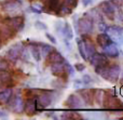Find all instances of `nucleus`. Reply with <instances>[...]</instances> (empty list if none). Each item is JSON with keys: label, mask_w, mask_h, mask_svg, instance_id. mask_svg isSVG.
<instances>
[{"label": "nucleus", "mask_w": 123, "mask_h": 120, "mask_svg": "<svg viewBox=\"0 0 123 120\" xmlns=\"http://www.w3.org/2000/svg\"><path fill=\"white\" fill-rule=\"evenodd\" d=\"M14 34H15V32L11 27H9L6 24L3 23L0 25V38L1 39H4V40L11 39L14 36Z\"/></svg>", "instance_id": "14"}, {"label": "nucleus", "mask_w": 123, "mask_h": 120, "mask_svg": "<svg viewBox=\"0 0 123 120\" xmlns=\"http://www.w3.org/2000/svg\"><path fill=\"white\" fill-rule=\"evenodd\" d=\"M74 68H76L77 71H83L85 69V65L82 64V63H77V64H74Z\"/></svg>", "instance_id": "41"}, {"label": "nucleus", "mask_w": 123, "mask_h": 120, "mask_svg": "<svg viewBox=\"0 0 123 120\" xmlns=\"http://www.w3.org/2000/svg\"><path fill=\"white\" fill-rule=\"evenodd\" d=\"M120 76H121V80L123 81V73H121V74H120Z\"/></svg>", "instance_id": "48"}, {"label": "nucleus", "mask_w": 123, "mask_h": 120, "mask_svg": "<svg viewBox=\"0 0 123 120\" xmlns=\"http://www.w3.org/2000/svg\"><path fill=\"white\" fill-rule=\"evenodd\" d=\"M47 58L50 64H53V63H62L64 61L63 55H62L58 51H55V50H53V51L47 56Z\"/></svg>", "instance_id": "24"}, {"label": "nucleus", "mask_w": 123, "mask_h": 120, "mask_svg": "<svg viewBox=\"0 0 123 120\" xmlns=\"http://www.w3.org/2000/svg\"><path fill=\"white\" fill-rule=\"evenodd\" d=\"M45 37H47V38L49 39V40L51 41L53 44H56V43H57V41H56V39L54 38L53 35H51V34H49V32H47V34H45Z\"/></svg>", "instance_id": "43"}, {"label": "nucleus", "mask_w": 123, "mask_h": 120, "mask_svg": "<svg viewBox=\"0 0 123 120\" xmlns=\"http://www.w3.org/2000/svg\"><path fill=\"white\" fill-rule=\"evenodd\" d=\"M100 12L103 14H105L109 19L113 21L116 19V8L113 6V3L111 1H103L100 2V4L98 6Z\"/></svg>", "instance_id": "6"}, {"label": "nucleus", "mask_w": 123, "mask_h": 120, "mask_svg": "<svg viewBox=\"0 0 123 120\" xmlns=\"http://www.w3.org/2000/svg\"><path fill=\"white\" fill-rule=\"evenodd\" d=\"M4 24L11 27L14 32H21L23 30L24 28V25H25V21L22 16H18V15H15V16H11L9 19H4L3 22Z\"/></svg>", "instance_id": "3"}, {"label": "nucleus", "mask_w": 123, "mask_h": 120, "mask_svg": "<svg viewBox=\"0 0 123 120\" xmlns=\"http://www.w3.org/2000/svg\"><path fill=\"white\" fill-rule=\"evenodd\" d=\"M6 104L10 107V109L13 110L14 113H16V114H21L22 112H24V105H25V103H24L23 99H22V96L19 94H16L15 96L12 95Z\"/></svg>", "instance_id": "2"}, {"label": "nucleus", "mask_w": 123, "mask_h": 120, "mask_svg": "<svg viewBox=\"0 0 123 120\" xmlns=\"http://www.w3.org/2000/svg\"><path fill=\"white\" fill-rule=\"evenodd\" d=\"M8 118H9L8 113L3 109H0V119H8Z\"/></svg>", "instance_id": "44"}, {"label": "nucleus", "mask_w": 123, "mask_h": 120, "mask_svg": "<svg viewBox=\"0 0 123 120\" xmlns=\"http://www.w3.org/2000/svg\"><path fill=\"white\" fill-rule=\"evenodd\" d=\"M39 49H40L41 57L47 58V56L53 51L54 48L52 47L51 44H44V43H41V47H39Z\"/></svg>", "instance_id": "28"}, {"label": "nucleus", "mask_w": 123, "mask_h": 120, "mask_svg": "<svg viewBox=\"0 0 123 120\" xmlns=\"http://www.w3.org/2000/svg\"><path fill=\"white\" fill-rule=\"evenodd\" d=\"M63 82L61 81V80H54L53 82H52V87L53 88H56V89H62L63 88Z\"/></svg>", "instance_id": "40"}, {"label": "nucleus", "mask_w": 123, "mask_h": 120, "mask_svg": "<svg viewBox=\"0 0 123 120\" xmlns=\"http://www.w3.org/2000/svg\"><path fill=\"white\" fill-rule=\"evenodd\" d=\"M78 29L79 32H82L84 35L92 34L94 29V22L89 17L83 16L78 21Z\"/></svg>", "instance_id": "4"}, {"label": "nucleus", "mask_w": 123, "mask_h": 120, "mask_svg": "<svg viewBox=\"0 0 123 120\" xmlns=\"http://www.w3.org/2000/svg\"><path fill=\"white\" fill-rule=\"evenodd\" d=\"M78 94L85 105H91L92 104V97H93V95H92V92L90 90L81 88L78 90Z\"/></svg>", "instance_id": "16"}, {"label": "nucleus", "mask_w": 123, "mask_h": 120, "mask_svg": "<svg viewBox=\"0 0 123 120\" xmlns=\"http://www.w3.org/2000/svg\"><path fill=\"white\" fill-rule=\"evenodd\" d=\"M61 6L62 4H61L60 0H48V6H49V9L51 11H53V12L57 13Z\"/></svg>", "instance_id": "30"}, {"label": "nucleus", "mask_w": 123, "mask_h": 120, "mask_svg": "<svg viewBox=\"0 0 123 120\" xmlns=\"http://www.w3.org/2000/svg\"><path fill=\"white\" fill-rule=\"evenodd\" d=\"M84 41V48H85V53L87 55V58L92 56L94 53H96V48L90 40H83Z\"/></svg>", "instance_id": "27"}, {"label": "nucleus", "mask_w": 123, "mask_h": 120, "mask_svg": "<svg viewBox=\"0 0 123 120\" xmlns=\"http://www.w3.org/2000/svg\"><path fill=\"white\" fill-rule=\"evenodd\" d=\"M84 16L91 19L93 22H103V16H102V12H100L99 8H93L90 11H87L84 14Z\"/></svg>", "instance_id": "15"}, {"label": "nucleus", "mask_w": 123, "mask_h": 120, "mask_svg": "<svg viewBox=\"0 0 123 120\" xmlns=\"http://www.w3.org/2000/svg\"><path fill=\"white\" fill-rule=\"evenodd\" d=\"M22 6V2L17 1V0H6L4 3H2V8L4 11H6L8 13H12L15 11L19 10Z\"/></svg>", "instance_id": "11"}, {"label": "nucleus", "mask_w": 123, "mask_h": 120, "mask_svg": "<svg viewBox=\"0 0 123 120\" xmlns=\"http://www.w3.org/2000/svg\"><path fill=\"white\" fill-rule=\"evenodd\" d=\"M104 97H105V91L103 90H95L93 93V99L95 101V103L98 106H103L104 103Z\"/></svg>", "instance_id": "26"}, {"label": "nucleus", "mask_w": 123, "mask_h": 120, "mask_svg": "<svg viewBox=\"0 0 123 120\" xmlns=\"http://www.w3.org/2000/svg\"><path fill=\"white\" fill-rule=\"evenodd\" d=\"M104 54L107 56H110V57H116V56L119 55L118 47L113 42L109 43L108 45H106V47L104 48Z\"/></svg>", "instance_id": "18"}, {"label": "nucleus", "mask_w": 123, "mask_h": 120, "mask_svg": "<svg viewBox=\"0 0 123 120\" xmlns=\"http://www.w3.org/2000/svg\"><path fill=\"white\" fill-rule=\"evenodd\" d=\"M82 87H83V83L80 79H76L74 81V88L76 89V90H79V89H81Z\"/></svg>", "instance_id": "39"}, {"label": "nucleus", "mask_w": 123, "mask_h": 120, "mask_svg": "<svg viewBox=\"0 0 123 120\" xmlns=\"http://www.w3.org/2000/svg\"><path fill=\"white\" fill-rule=\"evenodd\" d=\"M24 45L22 42H16L13 44L8 51L6 52V57L8 58L10 62H16L21 56V52L23 50Z\"/></svg>", "instance_id": "5"}, {"label": "nucleus", "mask_w": 123, "mask_h": 120, "mask_svg": "<svg viewBox=\"0 0 123 120\" xmlns=\"http://www.w3.org/2000/svg\"><path fill=\"white\" fill-rule=\"evenodd\" d=\"M66 106L70 107L71 109H79V108H82L83 102L80 99V96L77 94H70L67 97V101L65 102Z\"/></svg>", "instance_id": "8"}, {"label": "nucleus", "mask_w": 123, "mask_h": 120, "mask_svg": "<svg viewBox=\"0 0 123 120\" xmlns=\"http://www.w3.org/2000/svg\"><path fill=\"white\" fill-rule=\"evenodd\" d=\"M90 63L92 66H106L108 60H107L105 54H100V53H94L92 56L89 57Z\"/></svg>", "instance_id": "9"}, {"label": "nucleus", "mask_w": 123, "mask_h": 120, "mask_svg": "<svg viewBox=\"0 0 123 120\" xmlns=\"http://www.w3.org/2000/svg\"><path fill=\"white\" fill-rule=\"evenodd\" d=\"M64 3H65V6H69V8L74 9L78 6V0H64Z\"/></svg>", "instance_id": "34"}, {"label": "nucleus", "mask_w": 123, "mask_h": 120, "mask_svg": "<svg viewBox=\"0 0 123 120\" xmlns=\"http://www.w3.org/2000/svg\"><path fill=\"white\" fill-rule=\"evenodd\" d=\"M107 34L109 36H115V37H121L123 36V28L120 26H110L107 28Z\"/></svg>", "instance_id": "25"}, {"label": "nucleus", "mask_w": 123, "mask_h": 120, "mask_svg": "<svg viewBox=\"0 0 123 120\" xmlns=\"http://www.w3.org/2000/svg\"><path fill=\"white\" fill-rule=\"evenodd\" d=\"M8 69H9L8 61L0 57V70H8Z\"/></svg>", "instance_id": "35"}, {"label": "nucleus", "mask_w": 123, "mask_h": 120, "mask_svg": "<svg viewBox=\"0 0 123 120\" xmlns=\"http://www.w3.org/2000/svg\"><path fill=\"white\" fill-rule=\"evenodd\" d=\"M93 2V0H82V4L83 6H89L90 4Z\"/></svg>", "instance_id": "45"}, {"label": "nucleus", "mask_w": 123, "mask_h": 120, "mask_svg": "<svg viewBox=\"0 0 123 120\" xmlns=\"http://www.w3.org/2000/svg\"><path fill=\"white\" fill-rule=\"evenodd\" d=\"M61 34H62V36L65 39H67V40H71V39L74 38V32H72V28L69 23L66 22L65 24H63V27H62V29H61Z\"/></svg>", "instance_id": "22"}, {"label": "nucleus", "mask_w": 123, "mask_h": 120, "mask_svg": "<svg viewBox=\"0 0 123 120\" xmlns=\"http://www.w3.org/2000/svg\"><path fill=\"white\" fill-rule=\"evenodd\" d=\"M63 65H64V69H65V73L67 74L68 76H74V66H71V65L69 64V63L67 62V61L64 58L63 61Z\"/></svg>", "instance_id": "31"}, {"label": "nucleus", "mask_w": 123, "mask_h": 120, "mask_svg": "<svg viewBox=\"0 0 123 120\" xmlns=\"http://www.w3.org/2000/svg\"><path fill=\"white\" fill-rule=\"evenodd\" d=\"M53 95L54 92L52 91H44V92L40 93L38 96L36 97V106H37V110H42L43 108L49 107L53 102Z\"/></svg>", "instance_id": "1"}, {"label": "nucleus", "mask_w": 123, "mask_h": 120, "mask_svg": "<svg viewBox=\"0 0 123 120\" xmlns=\"http://www.w3.org/2000/svg\"><path fill=\"white\" fill-rule=\"evenodd\" d=\"M28 10H29V11H32V12L36 13V14H40V13H42V10H40L39 8H37V6H29V8H28Z\"/></svg>", "instance_id": "42"}, {"label": "nucleus", "mask_w": 123, "mask_h": 120, "mask_svg": "<svg viewBox=\"0 0 123 120\" xmlns=\"http://www.w3.org/2000/svg\"><path fill=\"white\" fill-rule=\"evenodd\" d=\"M21 58H23L24 61H28L29 60V51H28L27 49H26L25 47L23 48V50H22L21 52V56H19Z\"/></svg>", "instance_id": "36"}, {"label": "nucleus", "mask_w": 123, "mask_h": 120, "mask_svg": "<svg viewBox=\"0 0 123 120\" xmlns=\"http://www.w3.org/2000/svg\"><path fill=\"white\" fill-rule=\"evenodd\" d=\"M121 68L119 65H112L111 67H108V81L117 82L120 78Z\"/></svg>", "instance_id": "12"}, {"label": "nucleus", "mask_w": 123, "mask_h": 120, "mask_svg": "<svg viewBox=\"0 0 123 120\" xmlns=\"http://www.w3.org/2000/svg\"><path fill=\"white\" fill-rule=\"evenodd\" d=\"M35 28L38 30H43V32H45V30H48V26L47 24H44L43 22L41 21H37L35 22Z\"/></svg>", "instance_id": "33"}, {"label": "nucleus", "mask_w": 123, "mask_h": 120, "mask_svg": "<svg viewBox=\"0 0 123 120\" xmlns=\"http://www.w3.org/2000/svg\"><path fill=\"white\" fill-rule=\"evenodd\" d=\"M97 27H98V30H99V32H106L107 28H108V25H107V24L105 23L104 21H103V22H98Z\"/></svg>", "instance_id": "38"}, {"label": "nucleus", "mask_w": 123, "mask_h": 120, "mask_svg": "<svg viewBox=\"0 0 123 120\" xmlns=\"http://www.w3.org/2000/svg\"><path fill=\"white\" fill-rule=\"evenodd\" d=\"M50 69H51V73L53 74V75L57 76V77H63V76L66 74L65 69H64L63 62L62 63H53V64H51Z\"/></svg>", "instance_id": "19"}, {"label": "nucleus", "mask_w": 123, "mask_h": 120, "mask_svg": "<svg viewBox=\"0 0 123 120\" xmlns=\"http://www.w3.org/2000/svg\"><path fill=\"white\" fill-rule=\"evenodd\" d=\"M1 47H2V40H1V38H0V49H1Z\"/></svg>", "instance_id": "47"}, {"label": "nucleus", "mask_w": 123, "mask_h": 120, "mask_svg": "<svg viewBox=\"0 0 123 120\" xmlns=\"http://www.w3.org/2000/svg\"><path fill=\"white\" fill-rule=\"evenodd\" d=\"M54 115H55V112H54V110H50V112H48L47 114H45V116L49 117V118H51V117L54 116Z\"/></svg>", "instance_id": "46"}, {"label": "nucleus", "mask_w": 123, "mask_h": 120, "mask_svg": "<svg viewBox=\"0 0 123 120\" xmlns=\"http://www.w3.org/2000/svg\"><path fill=\"white\" fill-rule=\"evenodd\" d=\"M41 2H43V3H45V2H48V0H40Z\"/></svg>", "instance_id": "49"}, {"label": "nucleus", "mask_w": 123, "mask_h": 120, "mask_svg": "<svg viewBox=\"0 0 123 120\" xmlns=\"http://www.w3.org/2000/svg\"><path fill=\"white\" fill-rule=\"evenodd\" d=\"M81 81H82L83 84H90L93 82V79H92V77L90 75H83Z\"/></svg>", "instance_id": "37"}, {"label": "nucleus", "mask_w": 123, "mask_h": 120, "mask_svg": "<svg viewBox=\"0 0 123 120\" xmlns=\"http://www.w3.org/2000/svg\"><path fill=\"white\" fill-rule=\"evenodd\" d=\"M39 42H30V54L34 57L36 62H40L41 61V54H40V49H39Z\"/></svg>", "instance_id": "20"}, {"label": "nucleus", "mask_w": 123, "mask_h": 120, "mask_svg": "<svg viewBox=\"0 0 123 120\" xmlns=\"http://www.w3.org/2000/svg\"><path fill=\"white\" fill-rule=\"evenodd\" d=\"M103 106L108 109H115V108H118L119 106H123L118 99L115 96V94H111V93H105V97H104V103H103Z\"/></svg>", "instance_id": "7"}, {"label": "nucleus", "mask_w": 123, "mask_h": 120, "mask_svg": "<svg viewBox=\"0 0 123 120\" xmlns=\"http://www.w3.org/2000/svg\"><path fill=\"white\" fill-rule=\"evenodd\" d=\"M12 95H13V91L11 88L2 89V91H0V104H1V105L6 104Z\"/></svg>", "instance_id": "21"}, {"label": "nucleus", "mask_w": 123, "mask_h": 120, "mask_svg": "<svg viewBox=\"0 0 123 120\" xmlns=\"http://www.w3.org/2000/svg\"><path fill=\"white\" fill-rule=\"evenodd\" d=\"M96 40H97V43L99 44V47L103 48V49H104L106 45H108L109 43L112 42L111 36H109V35L106 34V32H102V34H99L97 36V38H96Z\"/></svg>", "instance_id": "17"}, {"label": "nucleus", "mask_w": 123, "mask_h": 120, "mask_svg": "<svg viewBox=\"0 0 123 120\" xmlns=\"http://www.w3.org/2000/svg\"><path fill=\"white\" fill-rule=\"evenodd\" d=\"M71 11H72L71 8H69V6L64 4V6H61V8H60V10H58L57 13L61 15V16H67V15L71 14Z\"/></svg>", "instance_id": "32"}, {"label": "nucleus", "mask_w": 123, "mask_h": 120, "mask_svg": "<svg viewBox=\"0 0 123 120\" xmlns=\"http://www.w3.org/2000/svg\"><path fill=\"white\" fill-rule=\"evenodd\" d=\"M24 112L28 115V116H32L36 114L37 112V106H36V97H31L26 101L25 105H24Z\"/></svg>", "instance_id": "13"}, {"label": "nucleus", "mask_w": 123, "mask_h": 120, "mask_svg": "<svg viewBox=\"0 0 123 120\" xmlns=\"http://www.w3.org/2000/svg\"><path fill=\"white\" fill-rule=\"evenodd\" d=\"M80 114L74 110H65L60 115V119H65V120H72V119H81Z\"/></svg>", "instance_id": "23"}, {"label": "nucleus", "mask_w": 123, "mask_h": 120, "mask_svg": "<svg viewBox=\"0 0 123 120\" xmlns=\"http://www.w3.org/2000/svg\"><path fill=\"white\" fill-rule=\"evenodd\" d=\"M77 42H78V51H79V54H80V56H81V57H82L84 61H87L89 58H87V55H86V53H85L84 41H83V40H80V39H78V40H77Z\"/></svg>", "instance_id": "29"}, {"label": "nucleus", "mask_w": 123, "mask_h": 120, "mask_svg": "<svg viewBox=\"0 0 123 120\" xmlns=\"http://www.w3.org/2000/svg\"><path fill=\"white\" fill-rule=\"evenodd\" d=\"M13 84L11 74L8 70H0V90L4 88H11Z\"/></svg>", "instance_id": "10"}]
</instances>
